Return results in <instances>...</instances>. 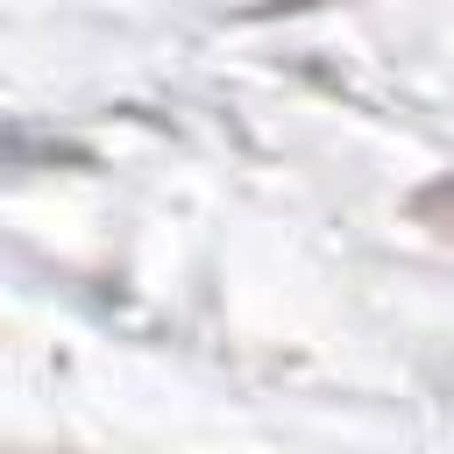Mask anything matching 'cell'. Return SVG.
<instances>
[{
    "mask_svg": "<svg viewBox=\"0 0 454 454\" xmlns=\"http://www.w3.org/2000/svg\"><path fill=\"white\" fill-rule=\"evenodd\" d=\"M411 220L426 227V234H440V241H454V170L447 177H433L419 199H411Z\"/></svg>",
    "mask_w": 454,
    "mask_h": 454,
    "instance_id": "1",
    "label": "cell"
}]
</instances>
